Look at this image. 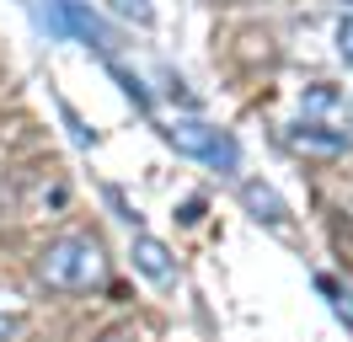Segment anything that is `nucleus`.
<instances>
[{"mask_svg":"<svg viewBox=\"0 0 353 342\" xmlns=\"http://www.w3.org/2000/svg\"><path fill=\"white\" fill-rule=\"evenodd\" d=\"M108 278V256L97 235H54L38 252V283L65 289V294H86Z\"/></svg>","mask_w":353,"mask_h":342,"instance_id":"f257e3e1","label":"nucleus"},{"mask_svg":"<svg viewBox=\"0 0 353 342\" xmlns=\"http://www.w3.org/2000/svg\"><path fill=\"white\" fill-rule=\"evenodd\" d=\"M32 17H38V27H43L48 38L91 43L97 54H112V43H118V32L91 6H81V0H32Z\"/></svg>","mask_w":353,"mask_h":342,"instance_id":"f03ea898","label":"nucleus"},{"mask_svg":"<svg viewBox=\"0 0 353 342\" xmlns=\"http://www.w3.org/2000/svg\"><path fill=\"white\" fill-rule=\"evenodd\" d=\"M166 139H172L182 155H193V161H203V166H214V171L241 166V145H236L225 128L203 123V118H176V123L166 128Z\"/></svg>","mask_w":353,"mask_h":342,"instance_id":"7ed1b4c3","label":"nucleus"},{"mask_svg":"<svg viewBox=\"0 0 353 342\" xmlns=\"http://www.w3.org/2000/svg\"><path fill=\"white\" fill-rule=\"evenodd\" d=\"M348 134L343 128H327V123H294L289 128V150H300V155H316V161H337V155H348Z\"/></svg>","mask_w":353,"mask_h":342,"instance_id":"20e7f679","label":"nucleus"},{"mask_svg":"<svg viewBox=\"0 0 353 342\" xmlns=\"http://www.w3.org/2000/svg\"><path fill=\"white\" fill-rule=\"evenodd\" d=\"M129 256H134V268L150 278V283H172L176 278V262H172V252H166V241H155V235H134V246H129Z\"/></svg>","mask_w":353,"mask_h":342,"instance_id":"39448f33","label":"nucleus"},{"mask_svg":"<svg viewBox=\"0 0 353 342\" xmlns=\"http://www.w3.org/2000/svg\"><path fill=\"white\" fill-rule=\"evenodd\" d=\"M241 203L252 209V219H263V225H273V230L289 225V203L268 188V182H241Z\"/></svg>","mask_w":353,"mask_h":342,"instance_id":"423d86ee","label":"nucleus"},{"mask_svg":"<svg viewBox=\"0 0 353 342\" xmlns=\"http://www.w3.org/2000/svg\"><path fill=\"white\" fill-rule=\"evenodd\" d=\"M316 289H321V294H332V310H337V316L343 321H353V289H343V283H337V278H316Z\"/></svg>","mask_w":353,"mask_h":342,"instance_id":"0eeeda50","label":"nucleus"},{"mask_svg":"<svg viewBox=\"0 0 353 342\" xmlns=\"http://www.w3.org/2000/svg\"><path fill=\"white\" fill-rule=\"evenodd\" d=\"M112 11H118V17H129V21H139V27L155 17V6H150V0H112Z\"/></svg>","mask_w":353,"mask_h":342,"instance_id":"6e6552de","label":"nucleus"},{"mask_svg":"<svg viewBox=\"0 0 353 342\" xmlns=\"http://www.w3.org/2000/svg\"><path fill=\"white\" fill-rule=\"evenodd\" d=\"M17 326H22V321H17V310H11L6 299H0V342H11V337H17Z\"/></svg>","mask_w":353,"mask_h":342,"instance_id":"1a4fd4ad","label":"nucleus"},{"mask_svg":"<svg viewBox=\"0 0 353 342\" xmlns=\"http://www.w3.org/2000/svg\"><path fill=\"white\" fill-rule=\"evenodd\" d=\"M337 48H343V59L353 64V17H343V27H337Z\"/></svg>","mask_w":353,"mask_h":342,"instance_id":"9d476101","label":"nucleus"},{"mask_svg":"<svg viewBox=\"0 0 353 342\" xmlns=\"http://www.w3.org/2000/svg\"><path fill=\"white\" fill-rule=\"evenodd\" d=\"M97 342H139V332H129V326H112V332H102Z\"/></svg>","mask_w":353,"mask_h":342,"instance_id":"9b49d317","label":"nucleus"},{"mask_svg":"<svg viewBox=\"0 0 353 342\" xmlns=\"http://www.w3.org/2000/svg\"><path fill=\"white\" fill-rule=\"evenodd\" d=\"M199 214H203V198H188V203H182V214H176V219H182V225H193Z\"/></svg>","mask_w":353,"mask_h":342,"instance_id":"f8f14e48","label":"nucleus"}]
</instances>
